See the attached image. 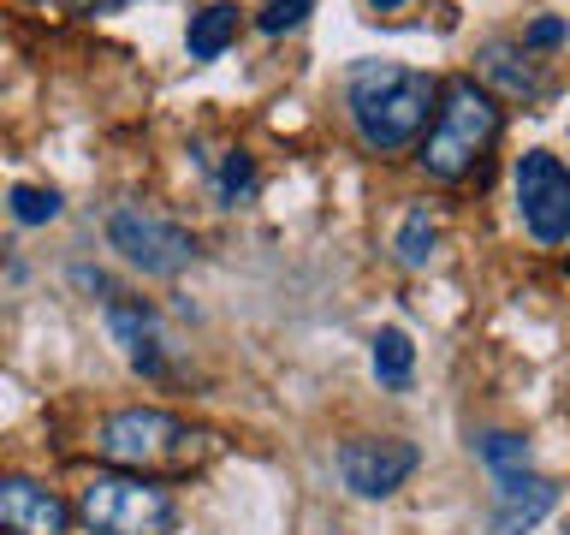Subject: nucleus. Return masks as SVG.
<instances>
[{"mask_svg": "<svg viewBox=\"0 0 570 535\" xmlns=\"http://www.w3.org/2000/svg\"><path fill=\"white\" fill-rule=\"evenodd\" d=\"M434 96H440L434 78L416 66H399V60H356L345 71L351 125L363 137V149H374V155H399L404 143H416Z\"/></svg>", "mask_w": 570, "mask_h": 535, "instance_id": "nucleus-1", "label": "nucleus"}, {"mask_svg": "<svg viewBox=\"0 0 570 535\" xmlns=\"http://www.w3.org/2000/svg\"><path fill=\"white\" fill-rule=\"evenodd\" d=\"M499 125H505V119H499L493 96L475 78L445 84V96L434 107V125H428V143H422V155H416L422 173L440 178V185H458V178L475 173V160L493 149Z\"/></svg>", "mask_w": 570, "mask_h": 535, "instance_id": "nucleus-2", "label": "nucleus"}, {"mask_svg": "<svg viewBox=\"0 0 570 535\" xmlns=\"http://www.w3.org/2000/svg\"><path fill=\"white\" fill-rule=\"evenodd\" d=\"M78 517L96 535H167L173 529V494L149 476L131 470H101L78 488Z\"/></svg>", "mask_w": 570, "mask_h": 535, "instance_id": "nucleus-3", "label": "nucleus"}, {"mask_svg": "<svg viewBox=\"0 0 570 535\" xmlns=\"http://www.w3.org/2000/svg\"><path fill=\"white\" fill-rule=\"evenodd\" d=\"M107 244L149 280H173L196 262L190 232L178 221H167V214L142 208V203H114V214H107Z\"/></svg>", "mask_w": 570, "mask_h": 535, "instance_id": "nucleus-4", "label": "nucleus"}, {"mask_svg": "<svg viewBox=\"0 0 570 535\" xmlns=\"http://www.w3.org/2000/svg\"><path fill=\"white\" fill-rule=\"evenodd\" d=\"M190 428L167 417V410H114L96 428V446L107 464H125V470H155V464H178L190 453Z\"/></svg>", "mask_w": 570, "mask_h": 535, "instance_id": "nucleus-5", "label": "nucleus"}, {"mask_svg": "<svg viewBox=\"0 0 570 535\" xmlns=\"http://www.w3.org/2000/svg\"><path fill=\"white\" fill-rule=\"evenodd\" d=\"M517 214H523L529 239L541 250H559L570 239V178H564V160L552 149H529L517 155Z\"/></svg>", "mask_w": 570, "mask_h": 535, "instance_id": "nucleus-6", "label": "nucleus"}, {"mask_svg": "<svg viewBox=\"0 0 570 535\" xmlns=\"http://www.w3.org/2000/svg\"><path fill=\"white\" fill-rule=\"evenodd\" d=\"M333 464H338V481H345L356 499H386L416 476L422 453L410 440H345Z\"/></svg>", "mask_w": 570, "mask_h": 535, "instance_id": "nucleus-7", "label": "nucleus"}, {"mask_svg": "<svg viewBox=\"0 0 570 535\" xmlns=\"http://www.w3.org/2000/svg\"><path fill=\"white\" fill-rule=\"evenodd\" d=\"M107 333L119 339L125 363H131L137 374H149V381H167V328H160V315L149 310L142 298H107Z\"/></svg>", "mask_w": 570, "mask_h": 535, "instance_id": "nucleus-8", "label": "nucleus"}, {"mask_svg": "<svg viewBox=\"0 0 570 535\" xmlns=\"http://www.w3.org/2000/svg\"><path fill=\"white\" fill-rule=\"evenodd\" d=\"M71 506L30 476H0V529L7 535H66Z\"/></svg>", "mask_w": 570, "mask_h": 535, "instance_id": "nucleus-9", "label": "nucleus"}, {"mask_svg": "<svg viewBox=\"0 0 570 535\" xmlns=\"http://www.w3.org/2000/svg\"><path fill=\"white\" fill-rule=\"evenodd\" d=\"M552 506H559V481H547L534 470L493 481V529L499 535H529L541 517H552Z\"/></svg>", "mask_w": 570, "mask_h": 535, "instance_id": "nucleus-10", "label": "nucleus"}, {"mask_svg": "<svg viewBox=\"0 0 570 535\" xmlns=\"http://www.w3.org/2000/svg\"><path fill=\"white\" fill-rule=\"evenodd\" d=\"M475 71L499 89V96H511V101H541V96H547V78L534 71V60L523 54V42H481Z\"/></svg>", "mask_w": 570, "mask_h": 535, "instance_id": "nucleus-11", "label": "nucleus"}, {"mask_svg": "<svg viewBox=\"0 0 570 535\" xmlns=\"http://www.w3.org/2000/svg\"><path fill=\"white\" fill-rule=\"evenodd\" d=\"M238 42V7H226V0H214V7L190 12V30H185V48L190 60H220V54Z\"/></svg>", "mask_w": 570, "mask_h": 535, "instance_id": "nucleus-12", "label": "nucleus"}, {"mask_svg": "<svg viewBox=\"0 0 570 535\" xmlns=\"http://www.w3.org/2000/svg\"><path fill=\"white\" fill-rule=\"evenodd\" d=\"M368 363H374V381H381V387L404 392L410 374H416V346H410L404 328H381L368 339Z\"/></svg>", "mask_w": 570, "mask_h": 535, "instance_id": "nucleus-13", "label": "nucleus"}, {"mask_svg": "<svg viewBox=\"0 0 570 535\" xmlns=\"http://www.w3.org/2000/svg\"><path fill=\"white\" fill-rule=\"evenodd\" d=\"M475 458L488 464L493 481L523 476L529 470V440L523 435H505V428H488V435H475Z\"/></svg>", "mask_w": 570, "mask_h": 535, "instance_id": "nucleus-14", "label": "nucleus"}, {"mask_svg": "<svg viewBox=\"0 0 570 535\" xmlns=\"http://www.w3.org/2000/svg\"><path fill=\"white\" fill-rule=\"evenodd\" d=\"M434 244H440V221L428 208H410L399 221V239H392V250H399L404 268H428L434 262Z\"/></svg>", "mask_w": 570, "mask_h": 535, "instance_id": "nucleus-15", "label": "nucleus"}, {"mask_svg": "<svg viewBox=\"0 0 570 535\" xmlns=\"http://www.w3.org/2000/svg\"><path fill=\"white\" fill-rule=\"evenodd\" d=\"M249 191H256V160L244 149H226L214 160V196H220V208H238Z\"/></svg>", "mask_w": 570, "mask_h": 535, "instance_id": "nucleus-16", "label": "nucleus"}, {"mask_svg": "<svg viewBox=\"0 0 570 535\" xmlns=\"http://www.w3.org/2000/svg\"><path fill=\"white\" fill-rule=\"evenodd\" d=\"M7 208H12V221H18V226H53L66 203H60V191H42V185H12Z\"/></svg>", "mask_w": 570, "mask_h": 535, "instance_id": "nucleus-17", "label": "nucleus"}, {"mask_svg": "<svg viewBox=\"0 0 570 535\" xmlns=\"http://www.w3.org/2000/svg\"><path fill=\"white\" fill-rule=\"evenodd\" d=\"M309 12H315V0H267V7L256 12V30L262 36H285V30H297Z\"/></svg>", "mask_w": 570, "mask_h": 535, "instance_id": "nucleus-18", "label": "nucleus"}, {"mask_svg": "<svg viewBox=\"0 0 570 535\" xmlns=\"http://www.w3.org/2000/svg\"><path fill=\"white\" fill-rule=\"evenodd\" d=\"M559 42H564V18H552V12L523 30V48H559Z\"/></svg>", "mask_w": 570, "mask_h": 535, "instance_id": "nucleus-19", "label": "nucleus"}, {"mask_svg": "<svg viewBox=\"0 0 570 535\" xmlns=\"http://www.w3.org/2000/svg\"><path fill=\"white\" fill-rule=\"evenodd\" d=\"M78 12H107V7H125V0H71Z\"/></svg>", "mask_w": 570, "mask_h": 535, "instance_id": "nucleus-20", "label": "nucleus"}, {"mask_svg": "<svg viewBox=\"0 0 570 535\" xmlns=\"http://www.w3.org/2000/svg\"><path fill=\"white\" fill-rule=\"evenodd\" d=\"M368 7H374V12H399L404 0H368Z\"/></svg>", "mask_w": 570, "mask_h": 535, "instance_id": "nucleus-21", "label": "nucleus"}]
</instances>
